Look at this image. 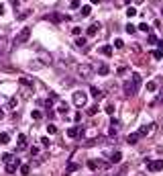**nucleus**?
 Returning <instances> with one entry per match:
<instances>
[{"instance_id": "1", "label": "nucleus", "mask_w": 163, "mask_h": 176, "mask_svg": "<svg viewBox=\"0 0 163 176\" xmlns=\"http://www.w3.org/2000/svg\"><path fill=\"white\" fill-rule=\"evenodd\" d=\"M71 100H73V105H76V106H80V109H82V106H86V103H88V94L78 90V92H73Z\"/></svg>"}, {"instance_id": "2", "label": "nucleus", "mask_w": 163, "mask_h": 176, "mask_svg": "<svg viewBox=\"0 0 163 176\" xmlns=\"http://www.w3.org/2000/svg\"><path fill=\"white\" fill-rule=\"evenodd\" d=\"M29 37H31V27H24L23 31L16 35L14 43H16V45H21V43H24V41H29Z\"/></svg>"}, {"instance_id": "3", "label": "nucleus", "mask_w": 163, "mask_h": 176, "mask_svg": "<svg viewBox=\"0 0 163 176\" xmlns=\"http://www.w3.org/2000/svg\"><path fill=\"white\" fill-rule=\"evenodd\" d=\"M145 166L151 170V172H159V170H163V160H145Z\"/></svg>"}, {"instance_id": "4", "label": "nucleus", "mask_w": 163, "mask_h": 176, "mask_svg": "<svg viewBox=\"0 0 163 176\" xmlns=\"http://www.w3.org/2000/svg\"><path fill=\"white\" fill-rule=\"evenodd\" d=\"M78 74H80L82 78H90L94 74V70H92V66H88V64H80L78 66Z\"/></svg>"}, {"instance_id": "5", "label": "nucleus", "mask_w": 163, "mask_h": 176, "mask_svg": "<svg viewBox=\"0 0 163 176\" xmlns=\"http://www.w3.org/2000/svg\"><path fill=\"white\" fill-rule=\"evenodd\" d=\"M19 166H21V160L12 156V158H10V162H6V172H8V174H14Z\"/></svg>"}, {"instance_id": "6", "label": "nucleus", "mask_w": 163, "mask_h": 176, "mask_svg": "<svg viewBox=\"0 0 163 176\" xmlns=\"http://www.w3.org/2000/svg\"><path fill=\"white\" fill-rule=\"evenodd\" d=\"M122 90H124V94H127V96H135L139 88L133 84V80H127V82H124V86H122Z\"/></svg>"}, {"instance_id": "7", "label": "nucleus", "mask_w": 163, "mask_h": 176, "mask_svg": "<svg viewBox=\"0 0 163 176\" xmlns=\"http://www.w3.org/2000/svg\"><path fill=\"white\" fill-rule=\"evenodd\" d=\"M153 131H155V123H145V125H141L139 135L141 137H145V135H151Z\"/></svg>"}, {"instance_id": "8", "label": "nucleus", "mask_w": 163, "mask_h": 176, "mask_svg": "<svg viewBox=\"0 0 163 176\" xmlns=\"http://www.w3.org/2000/svg\"><path fill=\"white\" fill-rule=\"evenodd\" d=\"M118 129H120V123H118V119H110V129H108V135H110V137H116Z\"/></svg>"}, {"instance_id": "9", "label": "nucleus", "mask_w": 163, "mask_h": 176, "mask_svg": "<svg viewBox=\"0 0 163 176\" xmlns=\"http://www.w3.org/2000/svg\"><path fill=\"white\" fill-rule=\"evenodd\" d=\"M98 29H100V25H98V23L90 25V27L86 29V35H88V37H94V35H96V33H98Z\"/></svg>"}, {"instance_id": "10", "label": "nucleus", "mask_w": 163, "mask_h": 176, "mask_svg": "<svg viewBox=\"0 0 163 176\" xmlns=\"http://www.w3.org/2000/svg\"><path fill=\"white\" fill-rule=\"evenodd\" d=\"M80 135H82L80 127H70V129H67V137H71V139H73V137H80Z\"/></svg>"}, {"instance_id": "11", "label": "nucleus", "mask_w": 163, "mask_h": 176, "mask_svg": "<svg viewBox=\"0 0 163 176\" xmlns=\"http://www.w3.org/2000/svg\"><path fill=\"white\" fill-rule=\"evenodd\" d=\"M6 47H8V37L2 35V37H0V55L6 51Z\"/></svg>"}, {"instance_id": "12", "label": "nucleus", "mask_w": 163, "mask_h": 176, "mask_svg": "<svg viewBox=\"0 0 163 176\" xmlns=\"http://www.w3.org/2000/svg\"><path fill=\"white\" fill-rule=\"evenodd\" d=\"M139 139H141V135H139V131H137V133H130V135L127 137V143H130V145H135V143H137Z\"/></svg>"}, {"instance_id": "13", "label": "nucleus", "mask_w": 163, "mask_h": 176, "mask_svg": "<svg viewBox=\"0 0 163 176\" xmlns=\"http://www.w3.org/2000/svg\"><path fill=\"white\" fill-rule=\"evenodd\" d=\"M90 94H92L94 98H102V96H104V92H102L100 88H96V86H92V88H90Z\"/></svg>"}, {"instance_id": "14", "label": "nucleus", "mask_w": 163, "mask_h": 176, "mask_svg": "<svg viewBox=\"0 0 163 176\" xmlns=\"http://www.w3.org/2000/svg\"><path fill=\"white\" fill-rule=\"evenodd\" d=\"M120 160H122V154L120 152H114L112 156H110V164H118Z\"/></svg>"}, {"instance_id": "15", "label": "nucleus", "mask_w": 163, "mask_h": 176, "mask_svg": "<svg viewBox=\"0 0 163 176\" xmlns=\"http://www.w3.org/2000/svg\"><path fill=\"white\" fill-rule=\"evenodd\" d=\"M141 82H143V80H141V74L139 72H135V74H133V84H135L137 88H141Z\"/></svg>"}, {"instance_id": "16", "label": "nucleus", "mask_w": 163, "mask_h": 176, "mask_svg": "<svg viewBox=\"0 0 163 176\" xmlns=\"http://www.w3.org/2000/svg\"><path fill=\"white\" fill-rule=\"evenodd\" d=\"M27 148V137H24V133L19 135V150H24Z\"/></svg>"}, {"instance_id": "17", "label": "nucleus", "mask_w": 163, "mask_h": 176, "mask_svg": "<svg viewBox=\"0 0 163 176\" xmlns=\"http://www.w3.org/2000/svg\"><path fill=\"white\" fill-rule=\"evenodd\" d=\"M78 170H80V164H76V162H70V164H67V174L78 172Z\"/></svg>"}, {"instance_id": "18", "label": "nucleus", "mask_w": 163, "mask_h": 176, "mask_svg": "<svg viewBox=\"0 0 163 176\" xmlns=\"http://www.w3.org/2000/svg\"><path fill=\"white\" fill-rule=\"evenodd\" d=\"M100 51H102V55H106V58H110V55H112V45H104L102 49H100Z\"/></svg>"}, {"instance_id": "19", "label": "nucleus", "mask_w": 163, "mask_h": 176, "mask_svg": "<svg viewBox=\"0 0 163 176\" xmlns=\"http://www.w3.org/2000/svg\"><path fill=\"white\" fill-rule=\"evenodd\" d=\"M98 74H100V76H106V74H108V66H106V64H100V66H98Z\"/></svg>"}, {"instance_id": "20", "label": "nucleus", "mask_w": 163, "mask_h": 176, "mask_svg": "<svg viewBox=\"0 0 163 176\" xmlns=\"http://www.w3.org/2000/svg\"><path fill=\"white\" fill-rule=\"evenodd\" d=\"M127 16H128V19L137 16V8H135V6H128V8H127Z\"/></svg>"}, {"instance_id": "21", "label": "nucleus", "mask_w": 163, "mask_h": 176, "mask_svg": "<svg viewBox=\"0 0 163 176\" xmlns=\"http://www.w3.org/2000/svg\"><path fill=\"white\" fill-rule=\"evenodd\" d=\"M86 43H88V41H86V39H84V37H78V39H76V47H86Z\"/></svg>"}, {"instance_id": "22", "label": "nucleus", "mask_w": 163, "mask_h": 176, "mask_svg": "<svg viewBox=\"0 0 163 176\" xmlns=\"http://www.w3.org/2000/svg\"><path fill=\"white\" fill-rule=\"evenodd\" d=\"M82 16H90V12H92V6H82Z\"/></svg>"}, {"instance_id": "23", "label": "nucleus", "mask_w": 163, "mask_h": 176, "mask_svg": "<svg viewBox=\"0 0 163 176\" xmlns=\"http://www.w3.org/2000/svg\"><path fill=\"white\" fill-rule=\"evenodd\" d=\"M57 113H67V103H59L57 105Z\"/></svg>"}, {"instance_id": "24", "label": "nucleus", "mask_w": 163, "mask_h": 176, "mask_svg": "<svg viewBox=\"0 0 163 176\" xmlns=\"http://www.w3.org/2000/svg\"><path fill=\"white\" fill-rule=\"evenodd\" d=\"M147 90H149V92H155V90H157V82H147Z\"/></svg>"}, {"instance_id": "25", "label": "nucleus", "mask_w": 163, "mask_h": 176, "mask_svg": "<svg viewBox=\"0 0 163 176\" xmlns=\"http://www.w3.org/2000/svg\"><path fill=\"white\" fill-rule=\"evenodd\" d=\"M8 139H10V137H8V133H0V143H2V145H6Z\"/></svg>"}, {"instance_id": "26", "label": "nucleus", "mask_w": 163, "mask_h": 176, "mask_svg": "<svg viewBox=\"0 0 163 176\" xmlns=\"http://www.w3.org/2000/svg\"><path fill=\"white\" fill-rule=\"evenodd\" d=\"M29 172H31V168H29L27 164H23V166H21V174H23V176H29Z\"/></svg>"}, {"instance_id": "27", "label": "nucleus", "mask_w": 163, "mask_h": 176, "mask_svg": "<svg viewBox=\"0 0 163 176\" xmlns=\"http://www.w3.org/2000/svg\"><path fill=\"white\" fill-rule=\"evenodd\" d=\"M124 29H127V33H128V35H133V33L137 31V27H135V25H130V23H128L127 27H124Z\"/></svg>"}, {"instance_id": "28", "label": "nucleus", "mask_w": 163, "mask_h": 176, "mask_svg": "<svg viewBox=\"0 0 163 176\" xmlns=\"http://www.w3.org/2000/svg\"><path fill=\"white\" fill-rule=\"evenodd\" d=\"M47 131H49V135H55V133H57V127L51 123V125H47Z\"/></svg>"}, {"instance_id": "29", "label": "nucleus", "mask_w": 163, "mask_h": 176, "mask_svg": "<svg viewBox=\"0 0 163 176\" xmlns=\"http://www.w3.org/2000/svg\"><path fill=\"white\" fill-rule=\"evenodd\" d=\"M153 58H155V59H161L163 58V51H161V49H155V51H153Z\"/></svg>"}, {"instance_id": "30", "label": "nucleus", "mask_w": 163, "mask_h": 176, "mask_svg": "<svg viewBox=\"0 0 163 176\" xmlns=\"http://www.w3.org/2000/svg\"><path fill=\"white\" fill-rule=\"evenodd\" d=\"M104 111L108 113V115H114V105H106V106H104Z\"/></svg>"}, {"instance_id": "31", "label": "nucleus", "mask_w": 163, "mask_h": 176, "mask_svg": "<svg viewBox=\"0 0 163 176\" xmlns=\"http://www.w3.org/2000/svg\"><path fill=\"white\" fill-rule=\"evenodd\" d=\"M139 29L143 31V33H149V29H151V27H147V23H141V25H139Z\"/></svg>"}, {"instance_id": "32", "label": "nucleus", "mask_w": 163, "mask_h": 176, "mask_svg": "<svg viewBox=\"0 0 163 176\" xmlns=\"http://www.w3.org/2000/svg\"><path fill=\"white\" fill-rule=\"evenodd\" d=\"M96 113H98V106H96V105L88 109V115H90V117H92V115H96Z\"/></svg>"}, {"instance_id": "33", "label": "nucleus", "mask_w": 163, "mask_h": 176, "mask_svg": "<svg viewBox=\"0 0 163 176\" xmlns=\"http://www.w3.org/2000/svg\"><path fill=\"white\" fill-rule=\"evenodd\" d=\"M147 43H151V45L153 43H157V37L155 35H147Z\"/></svg>"}, {"instance_id": "34", "label": "nucleus", "mask_w": 163, "mask_h": 176, "mask_svg": "<svg viewBox=\"0 0 163 176\" xmlns=\"http://www.w3.org/2000/svg\"><path fill=\"white\" fill-rule=\"evenodd\" d=\"M71 33H73L76 37H80L82 35V29H80V27H73V29H71Z\"/></svg>"}, {"instance_id": "35", "label": "nucleus", "mask_w": 163, "mask_h": 176, "mask_svg": "<svg viewBox=\"0 0 163 176\" xmlns=\"http://www.w3.org/2000/svg\"><path fill=\"white\" fill-rule=\"evenodd\" d=\"M10 154H2V162H4V164H6V162H10Z\"/></svg>"}, {"instance_id": "36", "label": "nucleus", "mask_w": 163, "mask_h": 176, "mask_svg": "<svg viewBox=\"0 0 163 176\" xmlns=\"http://www.w3.org/2000/svg\"><path fill=\"white\" fill-rule=\"evenodd\" d=\"M31 117L35 119V121H37V119H41V111H33V113H31Z\"/></svg>"}, {"instance_id": "37", "label": "nucleus", "mask_w": 163, "mask_h": 176, "mask_svg": "<svg viewBox=\"0 0 163 176\" xmlns=\"http://www.w3.org/2000/svg\"><path fill=\"white\" fill-rule=\"evenodd\" d=\"M70 6H71V8H80V0H71Z\"/></svg>"}, {"instance_id": "38", "label": "nucleus", "mask_w": 163, "mask_h": 176, "mask_svg": "<svg viewBox=\"0 0 163 176\" xmlns=\"http://www.w3.org/2000/svg\"><path fill=\"white\" fill-rule=\"evenodd\" d=\"M29 14H31V10H27V12H21V14H19V21H23V19H27Z\"/></svg>"}, {"instance_id": "39", "label": "nucleus", "mask_w": 163, "mask_h": 176, "mask_svg": "<svg viewBox=\"0 0 163 176\" xmlns=\"http://www.w3.org/2000/svg\"><path fill=\"white\" fill-rule=\"evenodd\" d=\"M122 45H124V43H122V39H114V47H118V49H120Z\"/></svg>"}, {"instance_id": "40", "label": "nucleus", "mask_w": 163, "mask_h": 176, "mask_svg": "<svg viewBox=\"0 0 163 176\" xmlns=\"http://www.w3.org/2000/svg\"><path fill=\"white\" fill-rule=\"evenodd\" d=\"M39 154V148H31V156H37Z\"/></svg>"}, {"instance_id": "41", "label": "nucleus", "mask_w": 163, "mask_h": 176, "mask_svg": "<svg viewBox=\"0 0 163 176\" xmlns=\"http://www.w3.org/2000/svg\"><path fill=\"white\" fill-rule=\"evenodd\" d=\"M41 143H43V145L47 148V145H49V137H43V139H41Z\"/></svg>"}, {"instance_id": "42", "label": "nucleus", "mask_w": 163, "mask_h": 176, "mask_svg": "<svg viewBox=\"0 0 163 176\" xmlns=\"http://www.w3.org/2000/svg\"><path fill=\"white\" fill-rule=\"evenodd\" d=\"M157 45H159V49L163 51V39H161V41H157Z\"/></svg>"}, {"instance_id": "43", "label": "nucleus", "mask_w": 163, "mask_h": 176, "mask_svg": "<svg viewBox=\"0 0 163 176\" xmlns=\"http://www.w3.org/2000/svg\"><path fill=\"white\" fill-rule=\"evenodd\" d=\"M157 103H159V105H163V94L159 96V100H157Z\"/></svg>"}, {"instance_id": "44", "label": "nucleus", "mask_w": 163, "mask_h": 176, "mask_svg": "<svg viewBox=\"0 0 163 176\" xmlns=\"http://www.w3.org/2000/svg\"><path fill=\"white\" fill-rule=\"evenodd\" d=\"M2 117H4V111H2V109H0V119H2Z\"/></svg>"}, {"instance_id": "45", "label": "nucleus", "mask_w": 163, "mask_h": 176, "mask_svg": "<svg viewBox=\"0 0 163 176\" xmlns=\"http://www.w3.org/2000/svg\"><path fill=\"white\" fill-rule=\"evenodd\" d=\"M92 4H100V0H92Z\"/></svg>"}, {"instance_id": "46", "label": "nucleus", "mask_w": 163, "mask_h": 176, "mask_svg": "<svg viewBox=\"0 0 163 176\" xmlns=\"http://www.w3.org/2000/svg\"><path fill=\"white\" fill-rule=\"evenodd\" d=\"M161 131H163V125H161Z\"/></svg>"}, {"instance_id": "47", "label": "nucleus", "mask_w": 163, "mask_h": 176, "mask_svg": "<svg viewBox=\"0 0 163 176\" xmlns=\"http://www.w3.org/2000/svg\"><path fill=\"white\" fill-rule=\"evenodd\" d=\"M161 14H163V10H161Z\"/></svg>"}]
</instances>
